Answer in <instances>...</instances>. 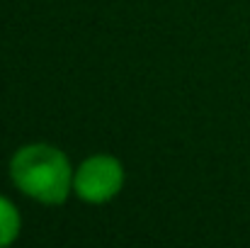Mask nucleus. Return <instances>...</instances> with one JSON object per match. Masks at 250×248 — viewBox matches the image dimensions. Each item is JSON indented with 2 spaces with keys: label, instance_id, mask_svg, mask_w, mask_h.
<instances>
[{
  "label": "nucleus",
  "instance_id": "1",
  "mask_svg": "<svg viewBox=\"0 0 250 248\" xmlns=\"http://www.w3.org/2000/svg\"><path fill=\"white\" fill-rule=\"evenodd\" d=\"M73 168L51 144L20 146L10 158V178L20 192L42 204H63L73 192Z\"/></svg>",
  "mask_w": 250,
  "mask_h": 248
},
{
  "label": "nucleus",
  "instance_id": "3",
  "mask_svg": "<svg viewBox=\"0 0 250 248\" xmlns=\"http://www.w3.org/2000/svg\"><path fill=\"white\" fill-rule=\"evenodd\" d=\"M20 229H22V217L17 207L7 197L0 195V248L15 244L20 236Z\"/></svg>",
  "mask_w": 250,
  "mask_h": 248
},
{
  "label": "nucleus",
  "instance_id": "2",
  "mask_svg": "<svg viewBox=\"0 0 250 248\" xmlns=\"http://www.w3.org/2000/svg\"><path fill=\"white\" fill-rule=\"evenodd\" d=\"M124 187V165L109 154L85 158L73 173V192L87 204H104Z\"/></svg>",
  "mask_w": 250,
  "mask_h": 248
}]
</instances>
